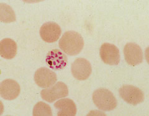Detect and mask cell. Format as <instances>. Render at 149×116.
<instances>
[{
    "label": "cell",
    "mask_w": 149,
    "mask_h": 116,
    "mask_svg": "<svg viewBox=\"0 0 149 116\" xmlns=\"http://www.w3.org/2000/svg\"><path fill=\"white\" fill-rule=\"evenodd\" d=\"M84 41L82 36L77 32L70 31L65 32L59 41V47L70 55H76L82 50Z\"/></svg>",
    "instance_id": "cell-1"
},
{
    "label": "cell",
    "mask_w": 149,
    "mask_h": 116,
    "mask_svg": "<svg viewBox=\"0 0 149 116\" xmlns=\"http://www.w3.org/2000/svg\"><path fill=\"white\" fill-rule=\"evenodd\" d=\"M93 101L97 108L105 111L114 109L118 104L113 92L104 88H100L94 91Z\"/></svg>",
    "instance_id": "cell-2"
},
{
    "label": "cell",
    "mask_w": 149,
    "mask_h": 116,
    "mask_svg": "<svg viewBox=\"0 0 149 116\" xmlns=\"http://www.w3.org/2000/svg\"><path fill=\"white\" fill-rule=\"evenodd\" d=\"M119 92L123 100L134 106L142 103L144 100L143 92L132 85H123L120 88Z\"/></svg>",
    "instance_id": "cell-3"
},
{
    "label": "cell",
    "mask_w": 149,
    "mask_h": 116,
    "mask_svg": "<svg viewBox=\"0 0 149 116\" xmlns=\"http://www.w3.org/2000/svg\"><path fill=\"white\" fill-rule=\"evenodd\" d=\"M68 94V87L63 82H58L52 87L42 90L40 92L42 98L49 103H53L58 99L67 96Z\"/></svg>",
    "instance_id": "cell-4"
},
{
    "label": "cell",
    "mask_w": 149,
    "mask_h": 116,
    "mask_svg": "<svg viewBox=\"0 0 149 116\" xmlns=\"http://www.w3.org/2000/svg\"><path fill=\"white\" fill-rule=\"evenodd\" d=\"M71 70L74 78L78 80H85L91 75L92 68L88 60L83 58H79L73 62Z\"/></svg>",
    "instance_id": "cell-5"
},
{
    "label": "cell",
    "mask_w": 149,
    "mask_h": 116,
    "mask_svg": "<svg viewBox=\"0 0 149 116\" xmlns=\"http://www.w3.org/2000/svg\"><path fill=\"white\" fill-rule=\"evenodd\" d=\"M100 56L104 63L109 65H116L120 62V53L116 45L104 43L100 49Z\"/></svg>",
    "instance_id": "cell-6"
},
{
    "label": "cell",
    "mask_w": 149,
    "mask_h": 116,
    "mask_svg": "<svg viewBox=\"0 0 149 116\" xmlns=\"http://www.w3.org/2000/svg\"><path fill=\"white\" fill-rule=\"evenodd\" d=\"M61 32V28L57 23L48 22L40 27V35L42 39L46 42L52 43L59 39Z\"/></svg>",
    "instance_id": "cell-7"
},
{
    "label": "cell",
    "mask_w": 149,
    "mask_h": 116,
    "mask_svg": "<svg viewBox=\"0 0 149 116\" xmlns=\"http://www.w3.org/2000/svg\"><path fill=\"white\" fill-rule=\"evenodd\" d=\"M125 59L131 66H136L143 61V53L140 46L135 43H128L124 49Z\"/></svg>",
    "instance_id": "cell-8"
},
{
    "label": "cell",
    "mask_w": 149,
    "mask_h": 116,
    "mask_svg": "<svg viewBox=\"0 0 149 116\" xmlns=\"http://www.w3.org/2000/svg\"><path fill=\"white\" fill-rule=\"evenodd\" d=\"M56 74L46 68H40L34 74V81L36 84L41 88H46L54 85L57 81Z\"/></svg>",
    "instance_id": "cell-9"
},
{
    "label": "cell",
    "mask_w": 149,
    "mask_h": 116,
    "mask_svg": "<svg viewBox=\"0 0 149 116\" xmlns=\"http://www.w3.org/2000/svg\"><path fill=\"white\" fill-rule=\"evenodd\" d=\"M21 91L19 85L15 80L8 79L0 85V94L4 99L11 101L15 99Z\"/></svg>",
    "instance_id": "cell-10"
},
{
    "label": "cell",
    "mask_w": 149,
    "mask_h": 116,
    "mask_svg": "<svg viewBox=\"0 0 149 116\" xmlns=\"http://www.w3.org/2000/svg\"><path fill=\"white\" fill-rule=\"evenodd\" d=\"M45 61L50 68L56 70L63 69L68 62L66 55L58 49L50 51L47 55Z\"/></svg>",
    "instance_id": "cell-11"
},
{
    "label": "cell",
    "mask_w": 149,
    "mask_h": 116,
    "mask_svg": "<svg viewBox=\"0 0 149 116\" xmlns=\"http://www.w3.org/2000/svg\"><path fill=\"white\" fill-rule=\"evenodd\" d=\"M58 116H74L77 114V107L74 101L70 99H60L54 104Z\"/></svg>",
    "instance_id": "cell-12"
},
{
    "label": "cell",
    "mask_w": 149,
    "mask_h": 116,
    "mask_svg": "<svg viewBox=\"0 0 149 116\" xmlns=\"http://www.w3.org/2000/svg\"><path fill=\"white\" fill-rule=\"evenodd\" d=\"M17 53V44L11 39L5 38L0 42V54L5 59H12Z\"/></svg>",
    "instance_id": "cell-13"
},
{
    "label": "cell",
    "mask_w": 149,
    "mask_h": 116,
    "mask_svg": "<svg viewBox=\"0 0 149 116\" xmlns=\"http://www.w3.org/2000/svg\"><path fill=\"white\" fill-rule=\"evenodd\" d=\"M0 20L1 22L9 23L16 21L15 13L11 7L5 3L0 4Z\"/></svg>",
    "instance_id": "cell-14"
},
{
    "label": "cell",
    "mask_w": 149,
    "mask_h": 116,
    "mask_svg": "<svg viewBox=\"0 0 149 116\" xmlns=\"http://www.w3.org/2000/svg\"><path fill=\"white\" fill-rule=\"evenodd\" d=\"M33 115L52 116V111L49 105L44 103V102H39L34 107Z\"/></svg>",
    "instance_id": "cell-15"
}]
</instances>
